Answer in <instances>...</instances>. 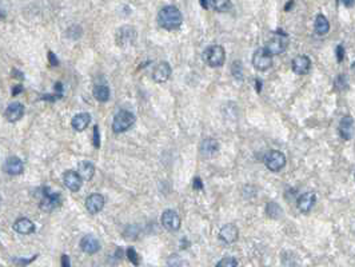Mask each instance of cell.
Masks as SVG:
<instances>
[{"label":"cell","mask_w":355,"mask_h":267,"mask_svg":"<svg viewBox=\"0 0 355 267\" xmlns=\"http://www.w3.org/2000/svg\"><path fill=\"white\" fill-rule=\"evenodd\" d=\"M342 3L346 5V7H349V8H350V7H353V5H354V0H342Z\"/></svg>","instance_id":"d590c367"},{"label":"cell","mask_w":355,"mask_h":267,"mask_svg":"<svg viewBox=\"0 0 355 267\" xmlns=\"http://www.w3.org/2000/svg\"><path fill=\"white\" fill-rule=\"evenodd\" d=\"M252 66L256 71H267L273 66V55L266 50L265 47L258 48L252 55Z\"/></svg>","instance_id":"5b68a950"},{"label":"cell","mask_w":355,"mask_h":267,"mask_svg":"<svg viewBox=\"0 0 355 267\" xmlns=\"http://www.w3.org/2000/svg\"><path fill=\"white\" fill-rule=\"evenodd\" d=\"M63 182L68 190L72 191V192H77V191L80 190L81 183H83V179H81L80 175H79L77 171H72V170H70V171L64 172Z\"/></svg>","instance_id":"9a60e30c"},{"label":"cell","mask_w":355,"mask_h":267,"mask_svg":"<svg viewBox=\"0 0 355 267\" xmlns=\"http://www.w3.org/2000/svg\"><path fill=\"white\" fill-rule=\"evenodd\" d=\"M78 174L83 181H91L95 175V166L91 162L83 160L78 166Z\"/></svg>","instance_id":"7402d4cb"},{"label":"cell","mask_w":355,"mask_h":267,"mask_svg":"<svg viewBox=\"0 0 355 267\" xmlns=\"http://www.w3.org/2000/svg\"><path fill=\"white\" fill-rule=\"evenodd\" d=\"M160 223L166 230L178 231L180 229V217L174 210H166L160 217Z\"/></svg>","instance_id":"ba28073f"},{"label":"cell","mask_w":355,"mask_h":267,"mask_svg":"<svg viewBox=\"0 0 355 267\" xmlns=\"http://www.w3.org/2000/svg\"><path fill=\"white\" fill-rule=\"evenodd\" d=\"M48 55H50V60H51V63H52V66H58V60L55 59L54 54H52V52H50Z\"/></svg>","instance_id":"8d00e7d4"},{"label":"cell","mask_w":355,"mask_h":267,"mask_svg":"<svg viewBox=\"0 0 355 267\" xmlns=\"http://www.w3.org/2000/svg\"><path fill=\"white\" fill-rule=\"evenodd\" d=\"M290 5H294V1H292V0L290 1V3H288L287 5H286V11H288V9H290Z\"/></svg>","instance_id":"ab89813d"},{"label":"cell","mask_w":355,"mask_h":267,"mask_svg":"<svg viewBox=\"0 0 355 267\" xmlns=\"http://www.w3.org/2000/svg\"><path fill=\"white\" fill-rule=\"evenodd\" d=\"M314 28L315 32H316L319 37H323V35L328 34V31H330V23H328L327 18L322 14L316 15L314 22Z\"/></svg>","instance_id":"603a6c76"},{"label":"cell","mask_w":355,"mask_h":267,"mask_svg":"<svg viewBox=\"0 0 355 267\" xmlns=\"http://www.w3.org/2000/svg\"><path fill=\"white\" fill-rule=\"evenodd\" d=\"M91 122V115L87 113H80L75 115L71 120V126L77 131H84Z\"/></svg>","instance_id":"d6986e66"},{"label":"cell","mask_w":355,"mask_h":267,"mask_svg":"<svg viewBox=\"0 0 355 267\" xmlns=\"http://www.w3.org/2000/svg\"><path fill=\"white\" fill-rule=\"evenodd\" d=\"M158 23L159 26L167 31H174L182 26L183 23V16L178 7L175 5H166L163 7L159 14H158Z\"/></svg>","instance_id":"6da1fadb"},{"label":"cell","mask_w":355,"mask_h":267,"mask_svg":"<svg viewBox=\"0 0 355 267\" xmlns=\"http://www.w3.org/2000/svg\"><path fill=\"white\" fill-rule=\"evenodd\" d=\"M335 54H337L338 62H343V58H345V48H343V45L342 44L337 45V48H335Z\"/></svg>","instance_id":"d6a6232c"},{"label":"cell","mask_w":355,"mask_h":267,"mask_svg":"<svg viewBox=\"0 0 355 267\" xmlns=\"http://www.w3.org/2000/svg\"><path fill=\"white\" fill-rule=\"evenodd\" d=\"M194 189L195 190H203V183L200 178H195L194 179Z\"/></svg>","instance_id":"836d02e7"},{"label":"cell","mask_w":355,"mask_h":267,"mask_svg":"<svg viewBox=\"0 0 355 267\" xmlns=\"http://www.w3.org/2000/svg\"><path fill=\"white\" fill-rule=\"evenodd\" d=\"M95 99L100 103H106L110 99V88L107 84H96L94 88Z\"/></svg>","instance_id":"d4e9b609"},{"label":"cell","mask_w":355,"mask_h":267,"mask_svg":"<svg viewBox=\"0 0 355 267\" xmlns=\"http://www.w3.org/2000/svg\"><path fill=\"white\" fill-rule=\"evenodd\" d=\"M136 39V32L135 28L130 27V26H124L118 31V38L117 41L119 45H126V44H134V41Z\"/></svg>","instance_id":"2e32d148"},{"label":"cell","mask_w":355,"mask_h":267,"mask_svg":"<svg viewBox=\"0 0 355 267\" xmlns=\"http://www.w3.org/2000/svg\"><path fill=\"white\" fill-rule=\"evenodd\" d=\"M200 4H202V7L204 9H208V7H210V3H208V0H200Z\"/></svg>","instance_id":"74e56055"},{"label":"cell","mask_w":355,"mask_h":267,"mask_svg":"<svg viewBox=\"0 0 355 267\" xmlns=\"http://www.w3.org/2000/svg\"><path fill=\"white\" fill-rule=\"evenodd\" d=\"M334 88L337 91H343L347 88V79L343 74H339L334 80Z\"/></svg>","instance_id":"83f0119b"},{"label":"cell","mask_w":355,"mask_h":267,"mask_svg":"<svg viewBox=\"0 0 355 267\" xmlns=\"http://www.w3.org/2000/svg\"><path fill=\"white\" fill-rule=\"evenodd\" d=\"M14 229L19 234L28 235V234H32L35 231V225L28 218H20L14 223Z\"/></svg>","instance_id":"44dd1931"},{"label":"cell","mask_w":355,"mask_h":267,"mask_svg":"<svg viewBox=\"0 0 355 267\" xmlns=\"http://www.w3.org/2000/svg\"><path fill=\"white\" fill-rule=\"evenodd\" d=\"M265 164L270 171H280L286 166V155L278 151V150H271L270 153L265 156Z\"/></svg>","instance_id":"52a82bcc"},{"label":"cell","mask_w":355,"mask_h":267,"mask_svg":"<svg viewBox=\"0 0 355 267\" xmlns=\"http://www.w3.org/2000/svg\"><path fill=\"white\" fill-rule=\"evenodd\" d=\"M338 132L343 141H351L354 138V119L351 115L343 116L338 126Z\"/></svg>","instance_id":"9c48e42d"},{"label":"cell","mask_w":355,"mask_h":267,"mask_svg":"<svg viewBox=\"0 0 355 267\" xmlns=\"http://www.w3.org/2000/svg\"><path fill=\"white\" fill-rule=\"evenodd\" d=\"M315 203H316V195L313 191H309V192H305L298 198L297 207L301 213L309 214L315 206Z\"/></svg>","instance_id":"7c38bea8"},{"label":"cell","mask_w":355,"mask_h":267,"mask_svg":"<svg viewBox=\"0 0 355 267\" xmlns=\"http://www.w3.org/2000/svg\"><path fill=\"white\" fill-rule=\"evenodd\" d=\"M239 238V230L238 227L233 225V223H229V225H225L222 227L219 231V239L226 243V245H231V243H235Z\"/></svg>","instance_id":"8fae6325"},{"label":"cell","mask_w":355,"mask_h":267,"mask_svg":"<svg viewBox=\"0 0 355 267\" xmlns=\"http://www.w3.org/2000/svg\"><path fill=\"white\" fill-rule=\"evenodd\" d=\"M136 118L135 115L127 110H120L119 113L114 116L113 120V131L115 134H121L130 130L131 127L134 126Z\"/></svg>","instance_id":"3957f363"},{"label":"cell","mask_w":355,"mask_h":267,"mask_svg":"<svg viewBox=\"0 0 355 267\" xmlns=\"http://www.w3.org/2000/svg\"><path fill=\"white\" fill-rule=\"evenodd\" d=\"M202 153L204 155H214L219 151V143L214 138H206L202 143Z\"/></svg>","instance_id":"cb8c5ba5"},{"label":"cell","mask_w":355,"mask_h":267,"mask_svg":"<svg viewBox=\"0 0 355 267\" xmlns=\"http://www.w3.org/2000/svg\"><path fill=\"white\" fill-rule=\"evenodd\" d=\"M126 254H127V257H128V261H130V262L132 263L134 266H139L140 258H139V255H138V253H136L135 249H132V247L127 249Z\"/></svg>","instance_id":"4dcf8cb0"},{"label":"cell","mask_w":355,"mask_h":267,"mask_svg":"<svg viewBox=\"0 0 355 267\" xmlns=\"http://www.w3.org/2000/svg\"><path fill=\"white\" fill-rule=\"evenodd\" d=\"M266 213L273 219H279L283 215V210L280 208V206L276 202H269L267 207H266Z\"/></svg>","instance_id":"484cf974"},{"label":"cell","mask_w":355,"mask_h":267,"mask_svg":"<svg viewBox=\"0 0 355 267\" xmlns=\"http://www.w3.org/2000/svg\"><path fill=\"white\" fill-rule=\"evenodd\" d=\"M256 90H258V92L262 90V82H259L258 79H256Z\"/></svg>","instance_id":"f35d334b"},{"label":"cell","mask_w":355,"mask_h":267,"mask_svg":"<svg viewBox=\"0 0 355 267\" xmlns=\"http://www.w3.org/2000/svg\"><path fill=\"white\" fill-rule=\"evenodd\" d=\"M62 203V196L59 192H54L51 191L50 189L44 187L43 191H41V198H40V206L41 210L44 211H52L55 208H58Z\"/></svg>","instance_id":"8992f818"},{"label":"cell","mask_w":355,"mask_h":267,"mask_svg":"<svg viewBox=\"0 0 355 267\" xmlns=\"http://www.w3.org/2000/svg\"><path fill=\"white\" fill-rule=\"evenodd\" d=\"M211 5L218 12H226L231 8V0H211Z\"/></svg>","instance_id":"4316f807"},{"label":"cell","mask_w":355,"mask_h":267,"mask_svg":"<svg viewBox=\"0 0 355 267\" xmlns=\"http://www.w3.org/2000/svg\"><path fill=\"white\" fill-rule=\"evenodd\" d=\"M80 249L85 254H96L100 250V242L94 235H85L80 240Z\"/></svg>","instance_id":"ac0fdd59"},{"label":"cell","mask_w":355,"mask_h":267,"mask_svg":"<svg viewBox=\"0 0 355 267\" xmlns=\"http://www.w3.org/2000/svg\"><path fill=\"white\" fill-rule=\"evenodd\" d=\"M203 60L206 62L207 66L210 67H220L226 62V51L225 48L219 44L210 45L208 48L203 52Z\"/></svg>","instance_id":"7a4b0ae2"},{"label":"cell","mask_w":355,"mask_h":267,"mask_svg":"<svg viewBox=\"0 0 355 267\" xmlns=\"http://www.w3.org/2000/svg\"><path fill=\"white\" fill-rule=\"evenodd\" d=\"M23 168H24L23 162L19 158H16V156H11V158L5 160L4 170L9 175H19V174H22Z\"/></svg>","instance_id":"ffe728a7"},{"label":"cell","mask_w":355,"mask_h":267,"mask_svg":"<svg viewBox=\"0 0 355 267\" xmlns=\"http://www.w3.org/2000/svg\"><path fill=\"white\" fill-rule=\"evenodd\" d=\"M239 262L234 257H225L223 259H220L219 262L216 263V267H237Z\"/></svg>","instance_id":"f1b7e54d"},{"label":"cell","mask_w":355,"mask_h":267,"mask_svg":"<svg viewBox=\"0 0 355 267\" xmlns=\"http://www.w3.org/2000/svg\"><path fill=\"white\" fill-rule=\"evenodd\" d=\"M23 115H24V106L22 103H19V102L9 104L4 113L5 119L12 123L20 120L23 118Z\"/></svg>","instance_id":"e0dca14e"},{"label":"cell","mask_w":355,"mask_h":267,"mask_svg":"<svg viewBox=\"0 0 355 267\" xmlns=\"http://www.w3.org/2000/svg\"><path fill=\"white\" fill-rule=\"evenodd\" d=\"M104 203H106V200H104V196L102 194H92L90 195L87 199H85V208H87V211L92 215L95 214L100 213L104 207Z\"/></svg>","instance_id":"4fadbf2b"},{"label":"cell","mask_w":355,"mask_h":267,"mask_svg":"<svg viewBox=\"0 0 355 267\" xmlns=\"http://www.w3.org/2000/svg\"><path fill=\"white\" fill-rule=\"evenodd\" d=\"M94 146L96 149L100 147V134H99V127H94Z\"/></svg>","instance_id":"1f68e13d"},{"label":"cell","mask_w":355,"mask_h":267,"mask_svg":"<svg viewBox=\"0 0 355 267\" xmlns=\"http://www.w3.org/2000/svg\"><path fill=\"white\" fill-rule=\"evenodd\" d=\"M62 265L66 267L70 266V258H68L67 255H63V257H62Z\"/></svg>","instance_id":"e575fe53"},{"label":"cell","mask_w":355,"mask_h":267,"mask_svg":"<svg viewBox=\"0 0 355 267\" xmlns=\"http://www.w3.org/2000/svg\"><path fill=\"white\" fill-rule=\"evenodd\" d=\"M231 73H233V75H234L235 79H238V80H242V79H243L242 63H240L239 60H235L234 63H233V67H231Z\"/></svg>","instance_id":"f546056e"},{"label":"cell","mask_w":355,"mask_h":267,"mask_svg":"<svg viewBox=\"0 0 355 267\" xmlns=\"http://www.w3.org/2000/svg\"><path fill=\"white\" fill-rule=\"evenodd\" d=\"M171 76V66L167 62H160L155 66L153 71L154 82L164 83L167 82Z\"/></svg>","instance_id":"5bb4252c"},{"label":"cell","mask_w":355,"mask_h":267,"mask_svg":"<svg viewBox=\"0 0 355 267\" xmlns=\"http://www.w3.org/2000/svg\"><path fill=\"white\" fill-rule=\"evenodd\" d=\"M291 70L292 73L297 74V75H306L309 74L311 70V60L309 56L306 55H298L295 56L291 62Z\"/></svg>","instance_id":"30bf717a"},{"label":"cell","mask_w":355,"mask_h":267,"mask_svg":"<svg viewBox=\"0 0 355 267\" xmlns=\"http://www.w3.org/2000/svg\"><path fill=\"white\" fill-rule=\"evenodd\" d=\"M288 45V37L284 31H275L274 37L266 44V50L269 51L271 55H280L283 54Z\"/></svg>","instance_id":"277c9868"}]
</instances>
